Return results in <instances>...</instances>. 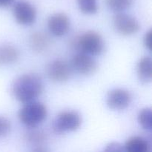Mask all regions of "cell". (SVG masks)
<instances>
[{
  "mask_svg": "<svg viewBox=\"0 0 152 152\" xmlns=\"http://www.w3.org/2000/svg\"><path fill=\"white\" fill-rule=\"evenodd\" d=\"M44 90L42 80L36 74H26L20 76L13 82L11 91L16 100L26 103L34 101Z\"/></svg>",
  "mask_w": 152,
  "mask_h": 152,
  "instance_id": "6da1fadb",
  "label": "cell"
},
{
  "mask_svg": "<svg viewBox=\"0 0 152 152\" xmlns=\"http://www.w3.org/2000/svg\"><path fill=\"white\" fill-rule=\"evenodd\" d=\"M24 104L18 113L21 123L30 129L37 127L42 123L48 114L45 105L35 100Z\"/></svg>",
  "mask_w": 152,
  "mask_h": 152,
  "instance_id": "7a4b0ae2",
  "label": "cell"
},
{
  "mask_svg": "<svg viewBox=\"0 0 152 152\" xmlns=\"http://www.w3.org/2000/svg\"><path fill=\"white\" fill-rule=\"evenodd\" d=\"M74 45L79 52L90 56L99 55L103 52L105 47L102 36L94 31H88L77 37Z\"/></svg>",
  "mask_w": 152,
  "mask_h": 152,
  "instance_id": "3957f363",
  "label": "cell"
},
{
  "mask_svg": "<svg viewBox=\"0 0 152 152\" xmlns=\"http://www.w3.org/2000/svg\"><path fill=\"white\" fill-rule=\"evenodd\" d=\"M82 124L81 116L74 111H65L60 112L53 120V132L58 134L65 132H74Z\"/></svg>",
  "mask_w": 152,
  "mask_h": 152,
  "instance_id": "277c9868",
  "label": "cell"
},
{
  "mask_svg": "<svg viewBox=\"0 0 152 152\" xmlns=\"http://www.w3.org/2000/svg\"><path fill=\"white\" fill-rule=\"evenodd\" d=\"M113 24L116 31L123 36H130L136 34L140 28L136 18L126 13H117L113 19Z\"/></svg>",
  "mask_w": 152,
  "mask_h": 152,
  "instance_id": "5b68a950",
  "label": "cell"
},
{
  "mask_svg": "<svg viewBox=\"0 0 152 152\" xmlns=\"http://www.w3.org/2000/svg\"><path fill=\"white\" fill-rule=\"evenodd\" d=\"M13 15L16 22L22 25H31L37 19L36 8L27 1H19L13 5Z\"/></svg>",
  "mask_w": 152,
  "mask_h": 152,
  "instance_id": "8992f818",
  "label": "cell"
},
{
  "mask_svg": "<svg viewBox=\"0 0 152 152\" xmlns=\"http://www.w3.org/2000/svg\"><path fill=\"white\" fill-rule=\"evenodd\" d=\"M72 72L71 65L62 59H56L50 62L47 67L46 73L50 80L56 83L66 82Z\"/></svg>",
  "mask_w": 152,
  "mask_h": 152,
  "instance_id": "52a82bcc",
  "label": "cell"
},
{
  "mask_svg": "<svg viewBox=\"0 0 152 152\" xmlns=\"http://www.w3.org/2000/svg\"><path fill=\"white\" fill-rule=\"evenodd\" d=\"M71 66L78 74L83 75H91L97 70V63L91 56L79 52L73 56Z\"/></svg>",
  "mask_w": 152,
  "mask_h": 152,
  "instance_id": "ba28073f",
  "label": "cell"
},
{
  "mask_svg": "<svg viewBox=\"0 0 152 152\" xmlns=\"http://www.w3.org/2000/svg\"><path fill=\"white\" fill-rule=\"evenodd\" d=\"M132 94L123 88H115L110 91L106 97L107 105L111 109L124 110L129 106L132 102Z\"/></svg>",
  "mask_w": 152,
  "mask_h": 152,
  "instance_id": "9c48e42d",
  "label": "cell"
},
{
  "mask_svg": "<svg viewBox=\"0 0 152 152\" xmlns=\"http://www.w3.org/2000/svg\"><path fill=\"white\" fill-rule=\"evenodd\" d=\"M49 31L55 37H60L66 34L70 28V19L65 13L51 15L48 20Z\"/></svg>",
  "mask_w": 152,
  "mask_h": 152,
  "instance_id": "30bf717a",
  "label": "cell"
},
{
  "mask_svg": "<svg viewBox=\"0 0 152 152\" xmlns=\"http://www.w3.org/2000/svg\"><path fill=\"white\" fill-rule=\"evenodd\" d=\"M124 148L129 152H149L151 144L145 138L139 136L132 137L125 142Z\"/></svg>",
  "mask_w": 152,
  "mask_h": 152,
  "instance_id": "8fae6325",
  "label": "cell"
},
{
  "mask_svg": "<svg viewBox=\"0 0 152 152\" xmlns=\"http://www.w3.org/2000/svg\"><path fill=\"white\" fill-rule=\"evenodd\" d=\"M29 45L33 50L38 53L45 51L50 45L48 36L42 32L33 33L29 38Z\"/></svg>",
  "mask_w": 152,
  "mask_h": 152,
  "instance_id": "7c38bea8",
  "label": "cell"
},
{
  "mask_svg": "<svg viewBox=\"0 0 152 152\" xmlns=\"http://www.w3.org/2000/svg\"><path fill=\"white\" fill-rule=\"evenodd\" d=\"M151 63V58L150 56H143L137 62V74L138 78L142 83H151L152 80Z\"/></svg>",
  "mask_w": 152,
  "mask_h": 152,
  "instance_id": "4fadbf2b",
  "label": "cell"
},
{
  "mask_svg": "<svg viewBox=\"0 0 152 152\" xmlns=\"http://www.w3.org/2000/svg\"><path fill=\"white\" fill-rule=\"evenodd\" d=\"M19 51L10 45L0 46V65H9L16 62L19 58Z\"/></svg>",
  "mask_w": 152,
  "mask_h": 152,
  "instance_id": "5bb4252c",
  "label": "cell"
},
{
  "mask_svg": "<svg viewBox=\"0 0 152 152\" xmlns=\"http://www.w3.org/2000/svg\"><path fill=\"white\" fill-rule=\"evenodd\" d=\"M32 129L25 134V140L31 145H36L37 147L41 146L42 144L44 143L46 140V134L42 131L37 130L35 128Z\"/></svg>",
  "mask_w": 152,
  "mask_h": 152,
  "instance_id": "9a60e30c",
  "label": "cell"
},
{
  "mask_svg": "<svg viewBox=\"0 0 152 152\" xmlns=\"http://www.w3.org/2000/svg\"><path fill=\"white\" fill-rule=\"evenodd\" d=\"M151 117V109L150 108H145L141 110L137 117L139 124L142 126V129L149 132L152 129Z\"/></svg>",
  "mask_w": 152,
  "mask_h": 152,
  "instance_id": "2e32d148",
  "label": "cell"
},
{
  "mask_svg": "<svg viewBox=\"0 0 152 152\" xmlns=\"http://www.w3.org/2000/svg\"><path fill=\"white\" fill-rule=\"evenodd\" d=\"M108 8L114 12H123L132 5L134 0H105Z\"/></svg>",
  "mask_w": 152,
  "mask_h": 152,
  "instance_id": "e0dca14e",
  "label": "cell"
},
{
  "mask_svg": "<svg viewBox=\"0 0 152 152\" xmlns=\"http://www.w3.org/2000/svg\"><path fill=\"white\" fill-rule=\"evenodd\" d=\"M79 8L85 14H94L98 10L96 0H77Z\"/></svg>",
  "mask_w": 152,
  "mask_h": 152,
  "instance_id": "ac0fdd59",
  "label": "cell"
},
{
  "mask_svg": "<svg viewBox=\"0 0 152 152\" xmlns=\"http://www.w3.org/2000/svg\"><path fill=\"white\" fill-rule=\"evenodd\" d=\"M10 121L4 117L0 116V138L7 136L10 132Z\"/></svg>",
  "mask_w": 152,
  "mask_h": 152,
  "instance_id": "d6986e66",
  "label": "cell"
},
{
  "mask_svg": "<svg viewBox=\"0 0 152 152\" xmlns=\"http://www.w3.org/2000/svg\"><path fill=\"white\" fill-rule=\"evenodd\" d=\"M105 151H113V152H123L126 151L124 148V145L119 142H113L108 144L105 149Z\"/></svg>",
  "mask_w": 152,
  "mask_h": 152,
  "instance_id": "ffe728a7",
  "label": "cell"
},
{
  "mask_svg": "<svg viewBox=\"0 0 152 152\" xmlns=\"http://www.w3.org/2000/svg\"><path fill=\"white\" fill-rule=\"evenodd\" d=\"M151 30H149L147 33H145L143 38V43L145 47L148 50H151Z\"/></svg>",
  "mask_w": 152,
  "mask_h": 152,
  "instance_id": "44dd1931",
  "label": "cell"
},
{
  "mask_svg": "<svg viewBox=\"0 0 152 152\" xmlns=\"http://www.w3.org/2000/svg\"><path fill=\"white\" fill-rule=\"evenodd\" d=\"M14 0H0V7H5L10 5Z\"/></svg>",
  "mask_w": 152,
  "mask_h": 152,
  "instance_id": "7402d4cb",
  "label": "cell"
}]
</instances>
